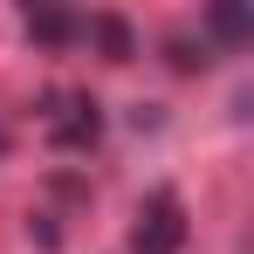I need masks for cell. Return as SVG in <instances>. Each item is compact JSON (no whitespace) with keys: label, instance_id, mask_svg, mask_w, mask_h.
<instances>
[{"label":"cell","instance_id":"obj_1","mask_svg":"<svg viewBox=\"0 0 254 254\" xmlns=\"http://www.w3.org/2000/svg\"><path fill=\"white\" fill-rule=\"evenodd\" d=\"M42 130H48V144H62V151H89L103 137V110H96V96H83V89H55L42 103Z\"/></svg>","mask_w":254,"mask_h":254},{"label":"cell","instance_id":"obj_2","mask_svg":"<svg viewBox=\"0 0 254 254\" xmlns=\"http://www.w3.org/2000/svg\"><path fill=\"white\" fill-rule=\"evenodd\" d=\"M179 248H186V213L172 192H158L130 227V254H179Z\"/></svg>","mask_w":254,"mask_h":254},{"label":"cell","instance_id":"obj_3","mask_svg":"<svg viewBox=\"0 0 254 254\" xmlns=\"http://www.w3.org/2000/svg\"><path fill=\"white\" fill-rule=\"evenodd\" d=\"M89 35H96V42L110 48V62H130V28H124V21H110V14H96V21H89Z\"/></svg>","mask_w":254,"mask_h":254},{"label":"cell","instance_id":"obj_4","mask_svg":"<svg viewBox=\"0 0 254 254\" xmlns=\"http://www.w3.org/2000/svg\"><path fill=\"white\" fill-rule=\"evenodd\" d=\"M213 35H220V42H248L254 14H248V7H213Z\"/></svg>","mask_w":254,"mask_h":254},{"label":"cell","instance_id":"obj_5","mask_svg":"<svg viewBox=\"0 0 254 254\" xmlns=\"http://www.w3.org/2000/svg\"><path fill=\"white\" fill-rule=\"evenodd\" d=\"M28 35H42V42H69V35H83V21H69V14H35V7H28Z\"/></svg>","mask_w":254,"mask_h":254},{"label":"cell","instance_id":"obj_6","mask_svg":"<svg viewBox=\"0 0 254 254\" xmlns=\"http://www.w3.org/2000/svg\"><path fill=\"white\" fill-rule=\"evenodd\" d=\"M172 69H206V62H213V55H192V42H186V35H172Z\"/></svg>","mask_w":254,"mask_h":254},{"label":"cell","instance_id":"obj_7","mask_svg":"<svg viewBox=\"0 0 254 254\" xmlns=\"http://www.w3.org/2000/svg\"><path fill=\"white\" fill-rule=\"evenodd\" d=\"M0 151H7V130H0Z\"/></svg>","mask_w":254,"mask_h":254}]
</instances>
